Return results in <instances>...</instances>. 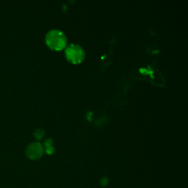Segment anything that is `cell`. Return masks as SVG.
I'll list each match as a JSON object with an SVG mask.
<instances>
[{
    "label": "cell",
    "mask_w": 188,
    "mask_h": 188,
    "mask_svg": "<svg viewBox=\"0 0 188 188\" xmlns=\"http://www.w3.org/2000/svg\"><path fill=\"white\" fill-rule=\"evenodd\" d=\"M65 55L69 62L73 64L80 63L85 58V51L82 47L76 43H71L65 49Z\"/></svg>",
    "instance_id": "2"
},
{
    "label": "cell",
    "mask_w": 188,
    "mask_h": 188,
    "mask_svg": "<svg viewBox=\"0 0 188 188\" xmlns=\"http://www.w3.org/2000/svg\"><path fill=\"white\" fill-rule=\"evenodd\" d=\"M44 148L39 142H33L27 145L26 148V154L30 159H38L43 155Z\"/></svg>",
    "instance_id": "3"
},
{
    "label": "cell",
    "mask_w": 188,
    "mask_h": 188,
    "mask_svg": "<svg viewBox=\"0 0 188 188\" xmlns=\"http://www.w3.org/2000/svg\"><path fill=\"white\" fill-rule=\"evenodd\" d=\"M33 135H34V137H35L36 139L41 140V138H43V136H44L45 131L43 129L38 128V129H37L35 130Z\"/></svg>",
    "instance_id": "5"
},
{
    "label": "cell",
    "mask_w": 188,
    "mask_h": 188,
    "mask_svg": "<svg viewBox=\"0 0 188 188\" xmlns=\"http://www.w3.org/2000/svg\"><path fill=\"white\" fill-rule=\"evenodd\" d=\"M52 144H53V140L52 138H48V139L45 140L44 145L45 148H46V152L49 154H52L55 151V148Z\"/></svg>",
    "instance_id": "4"
},
{
    "label": "cell",
    "mask_w": 188,
    "mask_h": 188,
    "mask_svg": "<svg viewBox=\"0 0 188 188\" xmlns=\"http://www.w3.org/2000/svg\"><path fill=\"white\" fill-rule=\"evenodd\" d=\"M46 45L50 49L54 50H61L66 47L67 38L63 32L60 29H51L46 33Z\"/></svg>",
    "instance_id": "1"
}]
</instances>
